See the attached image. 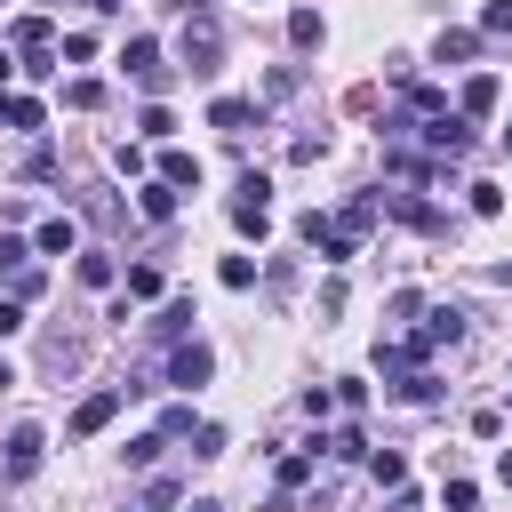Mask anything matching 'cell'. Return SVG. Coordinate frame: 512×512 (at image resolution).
<instances>
[{"label": "cell", "mask_w": 512, "mask_h": 512, "mask_svg": "<svg viewBox=\"0 0 512 512\" xmlns=\"http://www.w3.org/2000/svg\"><path fill=\"white\" fill-rule=\"evenodd\" d=\"M216 56H224V32H216V16L200 8V16H184V72H216Z\"/></svg>", "instance_id": "1"}, {"label": "cell", "mask_w": 512, "mask_h": 512, "mask_svg": "<svg viewBox=\"0 0 512 512\" xmlns=\"http://www.w3.org/2000/svg\"><path fill=\"white\" fill-rule=\"evenodd\" d=\"M304 248H320V264H352V232L336 224V216H320V208H304Z\"/></svg>", "instance_id": "2"}, {"label": "cell", "mask_w": 512, "mask_h": 512, "mask_svg": "<svg viewBox=\"0 0 512 512\" xmlns=\"http://www.w3.org/2000/svg\"><path fill=\"white\" fill-rule=\"evenodd\" d=\"M120 64H128V80H136V88H152V96L176 80V64H160V40H128V48H120Z\"/></svg>", "instance_id": "3"}, {"label": "cell", "mask_w": 512, "mask_h": 512, "mask_svg": "<svg viewBox=\"0 0 512 512\" xmlns=\"http://www.w3.org/2000/svg\"><path fill=\"white\" fill-rule=\"evenodd\" d=\"M264 192H272V184L248 168V176H240V200H232V224H240L248 240H264V232H272V208H264Z\"/></svg>", "instance_id": "4"}, {"label": "cell", "mask_w": 512, "mask_h": 512, "mask_svg": "<svg viewBox=\"0 0 512 512\" xmlns=\"http://www.w3.org/2000/svg\"><path fill=\"white\" fill-rule=\"evenodd\" d=\"M8 40L24 48V64H56V24H48V16H16Z\"/></svg>", "instance_id": "5"}, {"label": "cell", "mask_w": 512, "mask_h": 512, "mask_svg": "<svg viewBox=\"0 0 512 512\" xmlns=\"http://www.w3.org/2000/svg\"><path fill=\"white\" fill-rule=\"evenodd\" d=\"M216 376V352L200 344V336H184L176 352H168V384H208Z\"/></svg>", "instance_id": "6"}, {"label": "cell", "mask_w": 512, "mask_h": 512, "mask_svg": "<svg viewBox=\"0 0 512 512\" xmlns=\"http://www.w3.org/2000/svg\"><path fill=\"white\" fill-rule=\"evenodd\" d=\"M376 208H384V216H400V224H416V232H448V216H440L432 200H416V192H384Z\"/></svg>", "instance_id": "7"}, {"label": "cell", "mask_w": 512, "mask_h": 512, "mask_svg": "<svg viewBox=\"0 0 512 512\" xmlns=\"http://www.w3.org/2000/svg\"><path fill=\"white\" fill-rule=\"evenodd\" d=\"M120 400H128V392H120V384H112V392H88V400H80V408H72V440H88V432H104V424H112V416H120Z\"/></svg>", "instance_id": "8"}, {"label": "cell", "mask_w": 512, "mask_h": 512, "mask_svg": "<svg viewBox=\"0 0 512 512\" xmlns=\"http://www.w3.org/2000/svg\"><path fill=\"white\" fill-rule=\"evenodd\" d=\"M424 136H432V152H440V160L472 152V120H464V112H440V120H424Z\"/></svg>", "instance_id": "9"}, {"label": "cell", "mask_w": 512, "mask_h": 512, "mask_svg": "<svg viewBox=\"0 0 512 512\" xmlns=\"http://www.w3.org/2000/svg\"><path fill=\"white\" fill-rule=\"evenodd\" d=\"M40 448H48L40 424H16V432H8V480H32V472H40Z\"/></svg>", "instance_id": "10"}, {"label": "cell", "mask_w": 512, "mask_h": 512, "mask_svg": "<svg viewBox=\"0 0 512 512\" xmlns=\"http://www.w3.org/2000/svg\"><path fill=\"white\" fill-rule=\"evenodd\" d=\"M192 320H200V312H192V296H176V304H160L152 336H160V344H184V336H192Z\"/></svg>", "instance_id": "11"}, {"label": "cell", "mask_w": 512, "mask_h": 512, "mask_svg": "<svg viewBox=\"0 0 512 512\" xmlns=\"http://www.w3.org/2000/svg\"><path fill=\"white\" fill-rule=\"evenodd\" d=\"M456 336H464V312H456V304L424 312V328H416V344H424V352H432V344H456Z\"/></svg>", "instance_id": "12"}, {"label": "cell", "mask_w": 512, "mask_h": 512, "mask_svg": "<svg viewBox=\"0 0 512 512\" xmlns=\"http://www.w3.org/2000/svg\"><path fill=\"white\" fill-rule=\"evenodd\" d=\"M248 120H256V104H248V96H216V104H208V128H224V136H240Z\"/></svg>", "instance_id": "13"}, {"label": "cell", "mask_w": 512, "mask_h": 512, "mask_svg": "<svg viewBox=\"0 0 512 512\" xmlns=\"http://www.w3.org/2000/svg\"><path fill=\"white\" fill-rule=\"evenodd\" d=\"M160 184H176V192H200V160L168 144V152H160Z\"/></svg>", "instance_id": "14"}, {"label": "cell", "mask_w": 512, "mask_h": 512, "mask_svg": "<svg viewBox=\"0 0 512 512\" xmlns=\"http://www.w3.org/2000/svg\"><path fill=\"white\" fill-rule=\"evenodd\" d=\"M0 120H8V128H40V120H48V104H40V96H8V88H0Z\"/></svg>", "instance_id": "15"}, {"label": "cell", "mask_w": 512, "mask_h": 512, "mask_svg": "<svg viewBox=\"0 0 512 512\" xmlns=\"http://www.w3.org/2000/svg\"><path fill=\"white\" fill-rule=\"evenodd\" d=\"M72 240H80V232H72V216H48V224L32 232V248H40V256H72Z\"/></svg>", "instance_id": "16"}, {"label": "cell", "mask_w": 512, "mask_h": 512, "mask_svg": "<svg viewBox=\"0 0 512 512\" xmlns=\"http://www.w3.org/2000/svg\"><path fill=\"white\" fill-rule=\"evenodd\" d=\"M320 8H288V48H320Z\"/></svg>", "instance_id": "17"}, {"label": "cell", "mask_w": 512, "mask_h": 512, "mask_svg": "<svg viewBox=\"0 0 512 512\" xmlns=\"http://www.w3.org/2000/svg\"><path fill=\"white\" fill-rule=\"evenodd\" d=\"M136 208H144L152 224H168V216H176V184H160V176H152V184L136 192Z\"/></svg>", "instance_id": "18"}, {"label": "cell", "mask_w": 512, "mask_h": 512, "mask_svg": "<svg viewBox=\"0 0 512 512\" xmlns=\"http://www.w3.org/2000/svg\"><path fill=\"white\" fill-rule=\"evenodd\" d=\"M432 56H440V64H472V56H480V32H440Z\"/></svg>", "instance_id": "19"}, {"label": "cell", "mask_w": 512, "mask_h": 512, "mask_svg": "<svg viewBox=\"0 0 512 512\" xmlns=\"http://www.w3.org/2000/svg\"><path fill=\"white\" fill-rule=\"evenodd\" d=\"M480 112H496V80H488V72L464 80V120H480Z\"/></svg>", "instance_id": "20"}, {"label": "cell", "mask_w": 512, "mask_h": 512, "mask_svg": "<svg viewBox=\"0 0 512 512\" xmlns=\"http://www.w3.org/2000/svg\"><path fill=\"white\" fill-rule=\"evenodd\" d=\"M136 128H144L152 144H168V136H176V112H168V104H144V112H136Z\"/></svg>", "instance_id": "21"}, {"label": "cell", "mask_w": 512, "mask_h": 512, "mask_svg": "<svg viewBox=\"0 0 512 512\" xmlns=\"http://www.w3.org/2000/svg\"><path fill=\"white\" fill-rule=\"evenodd\" d=\"M336 224H344V232H352V240H360V232H368V224H376V200H368V192H360V200H344V208H336Z\"/></svg>", "instance_id": "22"}, {"label": "cell", "mask_w": 512, "mask_h": 512, "mask_svg": "<svg viewBox=\"0 0 512 512\" xmlns=\"http://www.w3.org/2000/svg\"><path fill=\"white\" fill-rule=\"evenodd\" d=\"M160 296V264H128V304H152Z\"/></svg>", "instance_id": "23"}, {"label": "cell", "mask_w": 512, "mask_h": 512, "mask_svg": "<svg viewBox=\"0 0 512 512\" xmlns=\"http://www.w3.org/2000/svg\"><path fill=\"white\" fill-rule=\"evenodd\" d=\"M368 472H376V488H400V480H408V464H400V448H376V456H368Z\"/></svg>", "instance_id": "24"}, {"label": "cell", "mask_w": 512, "mask_h": 512, "mask_svg": "<svg viewBox=\"0 0 512 512\" xmlns=\"http://www.w3.org/2000/svg\"><path fill=\"white\" fill-rule=\"evenodd\" d=\"M64 104H72V112H96V104H104V80H64Z\"/></svg>", "instance_id": "25"}, {"label": "cell", "mask_w": 512, "mask_h": 512, "mask_svg": "<svg viewBox=\"0 0 512 512\" xmlns=\"http://www.w3.org/2000/svg\"><path fill=\"white\" fill-rule=\"evenodd\" d=\"M216 280H224V288H256V256H224Z\"/></svg>", "instance_id": "26"}, {"label": "cell", "mask_w": 512, "mask_h": 512, "mask_svg": "<svg viewBox=\"0 0 512 512\" xmlns=\"http://www.w3.org/2000/svg\"><path fill=\"white\" fill-rule=\"evenodd\" d=\"M392 392H400V400H440V376H432V368H416V376H400Z\"/></svg>", "instance_id": "27"}, {"label": "cell", "mask_w": 512, "mask_h": 512, "mask_svg": "<svg viewBox=\"0 0 512 512\" xmlns=\"http://www.w3.org/2000/svg\"><path fill=\"white\" fill-rule=\"evenodd\" d=\"M112 272H120L112 256H80V280H88V288H112Z\"/></svg>", "instance_id": "28"}, {"label": "cell", "mask_w": 512, "mask_h": 512, "mask_svg": "<svg viewBox=\"0 0 512 512\" xmlns=\"http://www.w3.org/2000/svg\"><path fill=\"white\" fill-rule=\"evenodd\" d=\"M160 448H168V432H144V440H128V464H160Z\"/></svg>", "instance_id": "29"}, {"label": "cell", "mask_w": 512, "mask_h": 512, "mask_svg": "<svg viewBox=\"0 0 512 512\" xmlns=\"http://www.w3.org/2000/svg\"><path fill=\"white\" fill-rule=\"evenodd\" d=\"M328 456H344V464H360V456H368V440H360V432H352V424H344V432H336V440H328Z\"/></svg>", "instance_id": "30"}, {"label": "cell", "mask_w": 512, "mask_h": 512, "mask_svg": "<svg viewBox=\"0 0 512 512\" xmlns=\"http://www.w3.org/2000/svg\"><path fill=\"white\" fill-rule=\"evenodd\" d=\"M304 480H312V456H280V496L304 488Z\"/></svg>", "instance_id": "31"}, {"label": "cell", "mask_w": 512, "mask_h": 512, "mask_svg": "<svg viewBox=\"0 0 512 512\" xmlns=\"http://www.w3.org/2000/svg\"><path fill=\"white\" fill-rule=\"evenodd\" d=\"M168 504H184V488H176V480H152V488H144V512H168Z\"/></svg>", "instance_id": "32"}, {"label": "cell", "mask_w": 512, "mask_h": 512, "mask_svg": "<svg viewBox=\"0 0 512 512\" xmlns=\"http://www.w3.org/2000/svg\"><path fill=\"white\" fill-rule=\"evenodd\" d=\"M480 32H512V0H488L480 8Z\"/></svg>", "instance_id": "33"}, {"label": "cell", "mask_w": 512, "mask_h": 512, "mask_svg": "<svg viewBox=\"0 0 512 512\" xmlns=\"http://www.w3.org/2000/svg\"><path fill=\"white\" fill-rule=\"evenodd\" d=\"M16 328H24V304H16V296H0V336H16Z\"/></svg>", "instance_id": "34"}, {"label": "cell", "mask_w": 512, "mask_h": 512, "mask_svg": "<svg viewBox=\"0 0 512 512\" xmlns=\"http://www.w3.org/2000/svg\"><path fill=\"white\" fill-rule=\"evenodd\" d=\"M192 512H224V504H216V496H192Z\"/></svg>", "instance_id": "35"}, {"label": "cell", "mask_w": 512, "mask_h": 512, "mask_svg": "<svg viewBox=\"0 0 512 512\" xmlns=\"http://www.w3.org/2000/svg\"><path fill=\"white\" fill-rule=\"evenodd\" d=\"M168 8H184V16H200V8H208V0H168Z\"/></svg>", "instance_id": "36"}, {"label": "cell", "mask_w": 512, "mask_h": 512, "mask_svg": "<svg viewBox=\"0 0 512 512\" xmlns=\"http://www.w3.org/2000/svg\"><path fill=\"white\" fill-rule=\"evenodd\" d=\"M8 72H16V56H8V48H0V88H8Z\"/></svg>", "instance_id": "37"}, {"label": "cell", "mask_w": 512, "mask_h": 512, "mask_svg": "<svg viewBox=\"0 0 512 512\" xmlns=\"http://www.w3.org/2000/svg\"><path fill=\"white\" fill-rule=\"evenodd\" d=\"M496 472H504V488H512V448H504V456H496Z\"/></svg>", "instance_id": "38"}, {"label": "cell", "mask_w": 512, "mask_h": 512, "mask_svg": "<svg viewBox=\"0 0 512 512\" xmlns=\"http://www.w3.org/2000/svg\"><path fill=\"white\" fill-rule=\"evenodd\" d=\"M8 384H16V368H8V360H0V392H8Z\"/></svg>", "instance_id": "39"}, {"label": "cell", "mask_w": 512, "mask_h": 512, "mask_svg": "<svg viewBox=\"0 0 512 512\" xmlns=\"http://www.w3.org/2000/svg\"><path fill=\"white\" fill-rule=\"evenodd\" d=\"M80 8H96V16H104V8H120V0H80Z\"/></svg>", "instance_id": "40"}, {"label": "cell", "mask_w": 512, "mask_h": 512, "mask_svg": "<svg viewBox=\"0 0 512 512\" xmlns=\"http://www.w3.org/2000/svg\"><path fill=\"white\" fill-rule=\"evenodd\" d=\"M504 152H512V128H504Z\"/></svg>", "instance_id": "41"}]
</instances>
